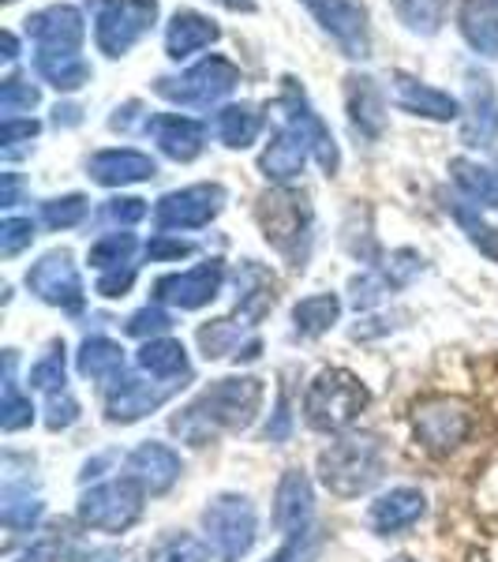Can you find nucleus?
<instances>
[{
    "label": "nucleus",
    "instance_id": "obj_43",
    "mask_svg": "<svg viewBox=\"0 0 498 562\" xmlns=\"http://www.w3.org/2000/svg\"><path fill=\"white\" fill-rule=\"evenodd\" d=\"M65 371H68L65 346H53L38 364L31 368L26 383H31V390H42V394H57V390H65Z\"/></svg>",
    "mask_w": 498,
    "mask_h": 562
},
{
    "label": "nucleus",
    "instance_id": "obj_45",
    "mask_svg": "<svg viewBox=\"0 0 498 562\" xmlns=\"http://www.w3.org/2000/svg\"><path fill=\"white\" fill-rule=\"evenodd\" d=\"M34 105H38V87L20 76L4 79V87H0V113H4V121H12L15 113H31Z\"/></svg>",
    "mask_w": 498,
    "mask_h": 562
},
{
    "label": "nucleus",
    "instance_id": "obj_61",
    "mask_svg": "<svg viewBox=\"0 0 498 562\" xmlns=\"http://www.w3.org/2000/svg\"><path fill=\"white\" fill-rule=\"evenodd\" d=\"M87 4H94V8H105V4H109V0H87Z\"/></svg>",
    "mask_w": 498,
    "mask_h": 562
},
{
    "label": "nucleus",
    "instance_id": "obj_55",
    "mask_svg": "<svg viewBox=\"0 0 498 562\" xmlns=\"http://www.w3.org/2000/svg\"><path fill=\"white\" fill-rule=\"evenodd\" d=\"M288 431H293V413H288V390H282V397H278V409H274V420L267 424V439L282 442V439H288Z\"/></svg>",
    "mask_w": 498,
    "mask_h": 562
},
{
    "label": "nucleus",
    "instance_id": "obj_49",
    "mask_svg": "<svg viewBox=\"0 0 498 562\" xmlns=\"http://www.w3.org/2000/svg\"><path fill=\"white\" fill-rule=\"evenodd\" d=\"M378 270H383V274L391 278V285H394V289H401V285H409V281L423 270V259L416 256L412 248H401V251H394V256L386 259Z\"/></svg>",
    "mask_w": 498,
    "mask_h": 562
},
{
    "label": "nucleus",
    "instance_id": "obj_48",
    "mask_svg": "<svg viewBox=\"0 0 498 562\" xmlns=\"http://www.w3.org/2000/svg\"><path fill=\"white\" fill-rule=\"evenodd\" d=\"M34 240V222L31 217H4L0 222V256L12 259L20 256L23 248H31Z\"/></svg>",
    "mask_w": 498,
    "mask_h": 562
},
{
    "label": "nucleus",
    "instance_id": "obj_50",
    "mask_svg": "<svg viewBox=\"0 0 498 562\" xmlns=\"http://www.w3.org/2000/svg\"><path fill=\"white\" fill-rule=\"evenodd\" d=\"M79 420V402L68 394V390H57V394H49V409H45V424H49L53 431L60 428H71V424Z\"/></svg>",
    "mask_w": 498,
    "mask_h": 562
},
{
    "label": "nucleus",
    "instance_id": "obj_11",
    "mask_svg": "<svg viewBox=\"0 0 498 562\" xmlns=\"http://www.w3.org/2000/svg\"><path fill=\"white\" fill-rule=\"evenodd\" d=\"M225 206V188L222 184H192L169 192L154 203V225L161 233L169 229H203L211 225Z\"/></svg>",
    "mask_w": 498,
    "mask_h": 562
},
{
    "label": "nucleus",
    "instance_id": "obj_10",
    "mask_svg": "<svg viewBox=\"0 0 498 562\" xmlns=\"http://www.w3.org/2000/svg\"><path fill=\"white\" fill-rule=\"evenodd\" d=\"M278 109H282V116H285L288 128L304 135V143L312 147L315 161L322 166V173L326 177L338 173L341 154H338V143H333V132L326 128V121L312 109V102H307V94H304V87L296 83L293 76L282 79V98H278Z\"/></svg>",
    "mask_w": 498,
    "mask_h": 562
},
{
    "label": "nucleus",
    "instance_id": "obj_52",
    "mask_svg": "<svg viewBox=\"0 0 498 562\" xmlns=\"http://www.w3.org/2000/svg\"><path fill=\"white\" fill-rule=\"evenodd\" d=\"M184 256H192V244L180 240V237H169V233H158V237L147 244V259L150 262H177Z\"/></svg>",
    "mask_w": 498,
    "mask_h": 562
},
{
    "label": "nucleus",
    "instance_id": "obj_27",
    "mask_svg": "<svg viewBox=\"0 0 498 562\" xmlns=\"http://www.w3.org/2000/svg\"><path fill=\"white\" fill-rule=\"evenodd\" d=\"M346 109L352 128L367 139H378L386 132V94L371 76H349L346 79Z\"/></svg>",
    "mask_w": 498,
    "mask_h": 562
},
{
    "label": "nucleus",
    "instance_id": "obj_41",
    "mask_svg": "<svg viewBox=\"0 0 498 562\" xmlns=\"http://www.w3.org/2000/svg\"><path fill=\"white\" fill-rule=\"evenodd\" d=\"M394 4V15L409 26L412 34H439V23H442V12H439V0H391Z\"/></svg>",
    "mask_w": 498,
    "mask_h": 562
},
{
    "label": "nucleus",
    "instance_id": "obj_37",
    "mask_svg": "<svg viewBox=\"0 0 498 562\" xmlns=\"http://www.w3.org/2000/svg\"><path fill=\"white\" fill-rule=\"evenodd\" d=\"M42 510H45L42 498L31 495V487H15V484L4 487V498H0V521H4L12 532L31 529V525L42 518Z\"/></svg>",
    "mask_w": 498,
    "mask_h": 562
},
{
    "label": "nucleus",
    "instance_id": "obj_6",
    "mask_svg": "<svg viewBox=\"0 0 498 562\" xmlns=\"http://www.w3.org/2000/svg\"><path fill=\"white\" fill-rule=\"evenodd\" d=\"M203 529L217 562H240L256 548L259 537L256 506H251L248 495H233V492L217 495L203 510Z\"/></svg>",
    "mask_w": 498,
    "mask_h": 562
},
{
    "label": "nucleus",
    "instance_id": "obj_38",
    "mask_svg": "<svg viewBox=\"0 0 498 562\" xmlns=\"http://www.w3.org/2000/svg\"><path fill=\"white\" fill-rule=\"evenodd\" d=\"M15 352H8V368H4V402H0V428L4 431H23L34 424V405L31 397L20 394V386H15Z\"/></svg>",
    "mask_w": 498,
    "mask_h": 562
},
{
    "label": "nucleus",
    "instance_id": "obj_62",
    "mask_svg": "<svg viewBox=\"0 0 498 562\" xmlns=\"http://www.w3.org/2000/svg\"><path fill=\"white\" fill-rule=\"evenodd\" d=\"M391 562H412V559H391Z\"/></svg>",
    "mask_w": 498,
    "mask_h": 562
},
{
    "label": "nucleus",
    "instance_id": "obj_63",
    "mask_svg": "<svg viewBox=\"0 0 498 562\" xmlns=\"http://www.w3.org/2000/svg\"><path fill=\"white\" fill-rule=\"evenodd\" d=\"M8 4H12V0H8Z\"/></svg>",
    "mask_w": 498,
    "mask_h": 562
},
{
    "label": "nucleus",
    "instance_id": "obj_47",
    "mask_svg": "<svg viewBox=\"0 0 498 562\" xmlns=\"http://www.w3.org/2000/svg\"><path fill=\"white\" fill-rule=\"evenodd\" d=\"M124 330L132 334V338H161L166 330H173V315L166 312V307H158V304H150V307H143V312H135L128 323H124Z\"/></svg>",
    "mask_w": 498,
    "mask_h": 562
},
{
    "label": "nucleus",
    "instance_id": "obj_40",
    "mask_svg": "<svg viewBox=\"0 0 498 562\" xmlns=\"http://www.w3.org/2000/svg\"><path fill=\"white\" fill-rule=\"evenodd\" d=\"M147 562H211V551L192 532H166L161 540H154Z\"/></svg>",
    "mask_w": 498,
    "mask_h": 562
},
{
    "label": "nucleus",
    "instance_id": "obj_35",
    "mask_svg": "<svg viewBox=\"0 0 498 562\" xmlns=\"http://www.w3.org/2000/svg\"><path fill=\"white\" fill-rule=\"evenodd\" d=\"M338 319H341V301L333 293L304 296V301L293 307V326L304 338H319V334L330 330Z\"/></svg>",
    "mask_w": 498,
    "mask_h": 562
},
{
    "label": "nucleus",
    "instance_id": "obj_51",
    "mask_svg": "<svg viewBox=\"0 0 498 562\" xmlns=\"http://www.w3.org/2000/svg\"><path fill=\"white\" fill-rule=\"evenodd\" d=\"M147 211H150V206L143 203V199H135V195H116V199H109V203H105V217H109V222H116V225L143 222Z\"/></svg>",
    "mask_w": 498,
    "mask_h": 562
},
{
    "label": "nucleus",
    "instance_id": "obj_20",
    "mask_svg": "<svg viewBox=\"0 0 498 562\" xmlns=\"http://www.w3.org/2000/svg\"><path fill=\"white\" fill-rule=\"evenodd\" d=\"M394 102L401 113L428 116V121H457V116H465V109H461L454 94L428 87L423 79L409 76V71H394Z\"/></svg>",
    "mask_w": 498,
    "mask_h": 562
},
{
    "label": "nucleus",
    "instance_id": "obj_39",
    "mask_svg": "<svg viewBox=\"0 0 498 562\" xmlns=\"http://www.w3.org/2000/svg\"><path fill=\"white\" fill-rule=\"evenodd\" d=\"M135 248H139V240H135V233L121 229V233H105L102 240L90 244V267L94 270H116V267H132V256Z\"/></svg>",
    "mask_w": 498,
    "mask_h": 562
},
{
    "label": "nucleus",
    "instance_id": "obj_31",
    "mask_svg": "<svg viewBox=\"0 0 498 562\" xmlns=\"http://www.w3.org/2000/svg\"><path fill=\"white\" fill-rule=\"evenodd\" d=\"M76 368L79 375L94 379V383H116L124 375V349L113 338H87L79 346Z\"/></svg>",
    "mask_w": 498,
    "mask_h": 562
},
{
    "label": "nucleus",
    "instance_id": "obj_29",
    "mask_svg": "<svg viewBox=\"0 0 498 562\" xmlns=\"http://www.w3.org/2000/svg\"><path fill=\"white\" fill-rule=\"evenodd\" d=\"M457 26L479 57H498V0H461Z\"/></svg>",
    "mask_w": 498,
    "mask_h": 562
},
{
    "label": "nucleus",
    "instance_id": "obj_22",
    "mask_svg": "<svg viewBox=\"0 0 498 562\" xmlns=\"http://www.w3.org/2000/svg\"><path fill=\"white\" fill-rule=\"evenodd\" d=\"M312 514H315L312 480H307L301 469H288V473L278 480V492H274V525H278V532H285L288 540L304 537L307 525H312Z\"/></svg>",
    "mask_w": 498,
    "mask_h": 562
},
{
    "label": "nucleus",
    "instance_id": "obj_54",
    "mask_svg": "<svg viewBox=\"0 0 498 562\" xmlns=\"http://www.w3.org/2000/svg\"><path fill=\"white\" fill-rule=\"evenodd\" d=\"M38 132H42V124L34 121V116H23V121L20 116H12V121L0 124V147H15V143H23V139L31 143Z\"/></svg>",
    "mask_w": 498,
    "mask_h": 562
},
{
    "label": "nucleus",
    "instance_id": "obj_18",
    "mask_svg": "<svg viewBox=\"0 0 498 562\" xmlns=\"http://www.w3.org/2000/svg\"><path fill=\"white\" fill-rule=\"evenodd\" d=\"M124 473L147 495H166L180 480V473H184V465H180L177 450L166 447V442H139L128 454V461H124Z\"/></svg>",
    "mask_w": 498,
    "mask_h": 562
},
{
    "label": "nucleus",
    "instance_id": "obj_2",
    "mask_svg": "<svg viewBox=\"0 0 498 562\" xmlns=\"http://www.w3.org/2000/svg\"><path fill=\"white\" fill-rule=\"evenodd\" d=\"M319 480L338 498L371 492L383 480V442L367 431H346L319 454Z\"/></svg>",
    "mask_w": 498,
    "mask_h": 562
},
{
    "label": "nucleus",
    "instance_id": "obj_30",
    "mask_svg": "<svg viewBox=\"0 0 498 562\" xmlns=\"http://www.w3.org/2000/svg\"><path fill=\"white\" fill-rule=\"evenodd\" d=\"M34 71H38L42 83L65 90V94H71V90L87 87L90 83V65L79 53H53V49H38L34 53Z\"/></svg>",
    "mask_w": 498,
    "mask_h": 562
},
{
    "label": "nucleus",
    "instance_id": "obj_3",
    "mask_svg": "<svg viewBox=\"0 0 498 562\" xmlns=\"http://www.w3.org/2000/svg\"><path fill=\"white\" fill-rule=\"evenodd\" d=\"M367 386L352 371L326 368L312 379L304 394V420L322 435H346L367 409Z\"/></svg>",
    "mask_w": 498,
    "mask_h": 562
},
{
    "label": "nucleus",
    "instance_id": "obj_8",
    "mask_svg": "<svg viewBox=\"0 0 498 562\" xmlns=\"http://www.w3.org/2000/svg\"><path fill=\"white\" fill-rule=\"evenodd\" d=\"M412 431L423 450L431 454H450L473 431V413L457 397H428L412 409Z\"/></svg>",
    "mask_w": 498,
    "mask_h": 562
},
{
    "label": "nucleus",
    "instance_id": "obj_44",
    "mask_svg": "<svg viewBox=\"0 0 498 562\" xmlns=\"http://www.w3.org/2000/svg\"><path fill=\"white\" fill-rule=\"evenodd\" d=\"M90 203L87 195H60V199H49V203H42V222L45 229H71V225H79L87 217Z\"/></svg>",
    "mask_w": 498,
    "mask_h": 562
},
{
    "label": "nucleus",
    "instance_id": "obj_57",
    "mask_svg": "<svg viewBox=\"0 0 498 562\" xmlns=\"http://www.w3.org/2000/svg\"><path fill=\"white\" fill-rule=\"evenodd\" d=\"M20 203V177L4 173L0 177V206H15Z\"/></svg>",
    "mask_w": 498,
    "mask_h": 562
},
{
    "label": "nucleus",
    "instance_id": "obj_33",
    "mask_svg": "<svg viewBox=\"0 0 498 562\" xmlns=\"http://www.w3.org/2000/svg\"><path fill=\"white\" fill-rule=\"evenodd\" d=\"M450 177L461 188V195L476 206H495L498 211V169L479 166L473 158H454L450 161Z\"/></svg>",
    "mask_w": 498,
    "mask_h": 562
},
{
    "label": "nucleus",
    "instance_id": "obj_24",
    "mask_svg": "<svg viewBox=\"0 0 498 562\" xmlns=\"http://www.w3.org/2000/svg\"><path fill=\"white\" fill-rule=\"evenodd\" d=\"M147 132L154 135V143L161 147V154L173 161H195L206 147V124L195 121V116L158 113L147 121Z\"/></svg>",
    "mask_w": 498,
    "mask_h": 562
},
{
    "label": "nucleus",
    "instance_id": "obj_53",
    "mask_svg": "<svg viewBox=\"0 0 498 562\" xmlns=\"http://www.w3.org/2000/svg\"><path fill=\"white\" fill-rule=\"evenodd\" d=\"M135 281V267H116V270H105L102 278H98V293L105 296V301H116V296H128Z\"/></svg>",
    "mask_w": 498,
    "mask_h": 562
},
{
    "label": "nucleus",
    "instance_id": "obj_17",
    "mask_svg": "<svg viewBox=\"0 0 498 562\" xmlns=\"http://www.w3.org/2000/svg\"><path fill=\"white\" fill-rule=\"evenodd\" d=\"M173 386H158L147 383V379H135V375H121L105 394V420L109 424H135L143 416H150L154 409L169 402Z\"/></svg>",
    "mask_w": 498,
    "mask_h": 562
},
{
    "label": "nucleus",
    "instance_id": "obj_26",
    "mask_svg": "<svg viewBox=\"0 0 498 562\" xmlns=\"http://www.w3.org/2000/svg\"><path fill=\"white\" fill-rule=\"evenodd\" d=\"M307 154H312V147L304 143V135L282 124V128L270 135L267 150L259 154V173L267 180H274V184H288V180H296L304 173Z\"/></svg>",
    "mask_w": 498,
    "mask_h": 562
},
{
    "label": "nucleus",
    "instance_id": "obj_56",
    "mask_svg": "<svg viewBox=\"0 0 498 562\" xmlns=\"http://www.w3.org/2000/svg\"><path fill=\"white\" fill-rule=\"evenodd\" d=\"M307 559H312V543H307V532H304V537L288 540L285 548L278 551V555L270 559V562H307Z\"/></svg>",
    "mask_w": 498,
    "mask_h": 562
},
{
    "label": "nucleus",
    "instance_id": "obj_15",
    "mask_svg": "<svg viewBox=\"0 0 498 562\" xmlns=\"http://www.w3.org/2000/svg\"><path fill=\"white\" fill-rule=\"evenodd\" d=\"M26 38H34L38 49H53V53H79L87 38V23L83 12L71 4H49L42 12H34L26 20Z\"/></svg>",
    "mask_w": 498,
    "mask_h": 562
},
{
    "label": "nucleus",
    "instance_id": "obj_21",
    "mask_svg": "<svg viewBox=\"0 0 498 562\" xmlns=\"http://www.w3.org/2000/svg\"><path fill=\"white\" fill-rule=\"evenodd\" d=\"M199 349H203L206 360H256L262 352V341L251 323L214 319L199 326Z\"/></svg>",
    "mask_w": 498,
    "mask_h": 562
},
{
    "label": "nucleus",
    "instance_id": "obj_14",
    "mask_svg": "<svg viewBox=\"0 0 498 562\" xmlns=\"http://www.w3.org/2000/svg\"><path fill=\"white\" fill-rule=\"evenodd\" d=\"M225 285V267L217 259L199 262L192 270H180V274H166L154 281V301L180 307V312H199L222 293Z\"/></svg>",
    "mask_w": 498,
    "mask_h": 562
},
{
    "label": "nucleus",
    "instance_id": "obj_4",
    "mask_svg": "<svg viewBox=\"0 0 498 562\" xmlns=\"http://www.w3.org/2000/svg\"><path fill=\"white\" fill-rule=\"evenodd\" d=\"M256 217L270 248H278L301 270L307 262V251H312V206H307V199L274 188V192L259 195Z\"/></svg>",
    "mask_w": 498,
    "mask_h": 562
},
{
    "label": "nucleus",
    "instance_id": "obj_36",
    "mask_svg": "<svg viewBox=\"0 0 498 562\" xmlns=\"http://www.w3.org/2000/svg\"><path fill=\"white\" fill-rule=\"evenodd\" d=\"M446 211L454 214V222L461 225V233L468 237L473 248H479V256H487L491 262H498V229L491 222H484V214L468 203H446Z\"/></svg>",
    "mask_w": 498,
    "mask_h": 562
},
{
    "label": "nucleus",
    "instance_id": "obj_25",
    "mask_svg": "<svg viewBox=\"0 0 498 562\" xmlns=\"http://www.w3.org/2000/svg\"><path fill=\"white\" fill-rule=\"evenodd\" d=\"M278 304V278L262 262L244 259L237 270V319L256 326Z\"/></svg>",
    "mask_w": 498,
    "mask_h": 562
},
{
    "label": "nucleus",
    "instance_id": "obj_1",
    "mask_svg": "<svg viewBox=\"0 0 498 562\" xmlns=\"http://www.w3.org/2000/svg\"><path fill=\"white\" fill-rule=\"evenodd\" d=\"M262 379L256 375H229L217 379L195 397L188 409H180L173 416V431L192 447H203V442L214 439L217 428L229 431H244L256 424V416L262 409Z\"/></svg>",
    "mask_w": 498,
    "mask_h": 562
},
{
    "label": "nucleus",
    "instance_id": "obj_7",
    "mask_svg": "<svg viewBox=\"0 0 498 562\" xmlns=\"http://www.w3.org/2000/svg\"><path fill=\"white\" fill-rule=\"evenodd\" d=\"M143 487L135 480H105V484H94L90 492L79 498V521L94 532H128L135 521L143 518Z\"/></svg>",
    "mask_w": 498,
    "mask_h": 562
},
{
    "label": "nucleus",
    "instance_id": "obj_46",
    "mask_svg": "<svg viewBox=\"0 0 498 562\" xmlns=\"http://www.w3.org/2000/svg\"><path fill=\"white\" fill-rule=\"evenodd\" d=\"M349 293H352V304L356 307H375L383 296H391L394 293V285H391V278L383 274V270H367V274H360V278H352L349 281Z\"/></svg>",
    "mask_w": 498,
    "mask_h": 562
},
{
    "label": "nucleus",
    "instance_id": "obj_58",
    "mask_svg": "<svg viewBox=\"0 0 498 562\" xmlns=\"http://www.w3.org/2000/svg\"><path fill=\"white\" fill-rule=\"evenodd\" d=\"M83 121V109L79 105H57L53 109V124H57V128H68V124H79Z\"/></svg>",
    "mask_w": 498,
    "mask_h": 562
},
{
    "label": "nucleus",
    "instance_id": "obj_28",
    "mask_svg": "<svg viewBox=\"0 0 498 562\" xmlns=\"http://www.w3.org/2000/svg\"><path fill=\"white\" fill-rule=\"evenodd\" d=\"M222 38V26H217L211 15H199V12H177L173 20L166 26V53L173 60H184L192 53L206 49Z\"/></svg>",
    "mask_w": 498,
    "mask_h": 562
},
{
    "label": "nucleus",
    "instance_id": "obj_13",
    "mask_svg": "<svg viewBox=\"0 0 498 562\" xmlns=\"http://www.w3.org/2000/svg\"><path fill=\"white\" fill-rule=\"evenodd\" d=\"M307 12L315 15V23L338 42V49L352 60L371 57V31H367V12L352 0H301Z\"/></svg>",
    "mask_w": 498,
    "mask_h": 562
},
{
    "label": "nucleus",
    "instance_id": "obj_59",
    "mask_svg": "<svg viewBox=\"0 0 498 562\" xmlns=\"http://www.w3.org/2000/svg\"><path fill=\"white\" fill-rule=\"evenodd\" d=\"M0 49H4V53H0L4 60H15V57H20V42H15V34H12V31H4V38H0Z\"/></svg>",
    "mask_w": 498,
    "mask_h": 562
},
{
    "label": "nucleus",
    "instance_id": "obj_5",
    "mask_svg": "<svg viewBox=\"0 0 498 562\" xmlns=\"http://www.w3.org/2000/svg\"><path fill=\"white\" fill-rule=\"evenodd\" d=\"M240 83V68L229 57H206L184 71V76L154 79V94L166 98L180 109H211L222 98H229Z\"/></svg>",
    "mask_w": 498,
    "mask_h": 562
},
{
    "label": "nucleus",
    "instance_id": "obj_32",
    "mask_svg": "<svg viewBox=\"0 0 498 562\" xmlns=\"http://www.w3.org/2000/svg\"><path fill=\"white\" fill-rule=\"evenodd\" d=\"M214 132H217V139H222L225 147L244 150V147H251V143L259 139L262 113L256 105H248V102L222 105V109H217V116H214Z\"/></svg>",
    "mask_w": 498,
    "mask_h": 562
},
{
    "label": "nucleus",
    "instance_id": "obj_60",
    "mask_svg": "<svg viewBox=\"0 0 498 562\" xmlns=\"http://www.w3.org/2000/svg\"><path fill=\"white\" fill-rule=\"evenodd\" d=\"M214 4L229 8V12H256V0H214Z\"/></svg>",
    "mask_w": 498,
    "mask_h": 562
},
{
    "label": "nucleus",
    "instance_id": "obj_42",
    "mask_svg": "<svg viewBox=\"0 0 498 562\" xmlns=\"http://www.w3.org/2000/svg\"><path fill=\"white\" fill-rule=\"evenodd\" d=\"M15 562H76V548H71V540L65 532L53 529V532H42L38 540L26 543Z\"/></svg>",
    "mask_w": 498,
    "mask_h": 562
},
{
    "label": "nucleus",
    "instance_id": "obj_16",
    "mask_svg": "<svg viewBox=\"0 0 498 562\" xmlns=\"http://www.w3.org/2000/svg\"><path fill=\"white\" fill-rule=\"evenodd\" d=\"M498 139V98L495 83L479 71H468V105L461 116V143L473 150L495 147Z\"/></svg>",
    "mask_w": 498,
    "mask_h": 562
},
{
    "label": "nucleus",
    "instance_id": "obj_34",
    "mask_svg": "<svg viewBox=\"0 0 498 562\" xmlns=\"http://www.w3.org/2000/svg\"><path fill=\"white\" fill-rule=\"evenodd\" d=\"M139 368L154 379H188V352L177 338H150L139 349Z\"/></svg>",
    "mask_w": 498,
    "mask_h": 562
},
{
    "label": "nucleus",
    "instance_id": "obj_12",
    "mask_svg": "<svg viewBox=\"0 0 498 562\" xmlns=\"http://www.w3.org/2000/svg\"><path fill=\"white\" fill-rule=\"evenodd\" d=\"M26 289L38 296L42 304L65 307V312H79L83 307V278H79L71 251H49L26 270Z\"/></svg>",
    "mask_w": 498,
    "mask_h": 562
},
{
    "label": "nucleus",
    "instance_id": "obj_9",
    "mask_svg": "<svg viewBox=\"0 0 498 562\" xmlns=\"http://www.w3.org/2000/svg\"><path fill=\"white\" fill-rule=\"evenodd\" d=\"M158 20V0H109L98 8L94 20V42L105 57H124L143 34Z\"/></svg>",
    "mask_w": 498,
    "mask_h": 562
},
{
    "label": "nucleus",
    "instance_id": "obj_23",
    "mask_svg": "<svg viewBox=\"0 0 498 562\" xmlns=\"http://www.w3.org/2000/svg\"><path fill=\"white\" fill-rule=\"evenodd\" d=\"M423 514H428V498L420 487H391L367 506V525L378 537H397V532L412 529Z\"/></svg>",
    "mask_w": 498,
    "mask_h": 562
},
{
    "label": "nucleus",
    "instance_id": "obj_19",
    "mask_svg": "<svg viewBox=\"0 0 498 562\" xmlns=\"http://www.w3.org/2000/svg\"><path fill=\"white\" fill-rule=\"evenodd\" d=\"M87 173L102 188H128V184H143V180L158 177V161L143 150L113 147V150H98L94 158L87 161Z\"/></svg>",
    "mask_w": 498,
    "mask_h": 562
}]
</instances>
